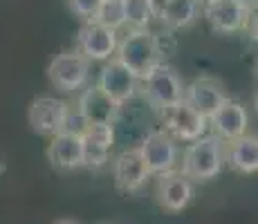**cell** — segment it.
<instances>
[{"label": "cell", "mask_w": 258, "mask_h": 224, "mask_svg": "<svg viewBox=\"0 0 258 224\" xmlns=\"http://www.w3.org/2000/svg\"><path fill=\"white\" fill-rule=\"evenodd\" d=\"M112 175H115V186L121 193H137L144 188V184L148 182L151 173L146 168L140 148H128V151L119 153L115 159V168H112Z\"/></svg>", "instance_id": "cell-13"}, {"label": "cell", "mask_w": 258, "mask_h": 224, "mask_svg": "<svg viewBox=\"0 0 258 224\" xmlns=\"http://www.w3.org/2000/svg\"><path fill=\"white\" fill-rule=\"evenodd\" d=\"M209 126L213 128L216 137H220L222 141H231L238 139L242 134H247L249 128V112L242 103L234 101V99H227L220 108L216 110V114L209 119Z\"/></svg>", "instance_id": "cell-15"}, {"label": "cell", "mask_w": 258, "mask_h": 224, "mask_svg": "<svg viewBox=\"0 0 258 224\" xmlns=\"http://www.w3.org/2000/svg\"><path fill=\"white\" fill-rule=\"evenodd\" d=\"M202 0H166L155 18L168 29H186L200 18Z\"/></svg>", "instance_id": "cell-19"}, {"label": "cell", "mask_w": 258, "mask_h": 224, "mask_svg": "<svg viewBox=\"0 0 258 224\" xmlns=\"http://www.w3.org/2000/svg\"><path fill=\"white\" fill-rule=\"evenodd\" d=\"M140 153L146 162V168L151 175H162V173L175 171L177 159H180V148L177 141L171 139L164 130H151L140 143Z\"/></svg>", "instance_id": "cell-6"}, {"label": "cell", "mask_w": 258, "mask_h": 224, "mask_svg": "<svg viewBox=\"0 0 258 224\" xmlns=\"http://www.w3.org/2000/svg\"><path fill=\"white\" fill-rule=\"evenodd\" d=\"M45 155H47L49 166L56 168V171H77V168H83L81 137L66 134V132L54 134Z\"/></svg>", "instance_id": "cell-17"}, {"label": "cell", "mask_w": 258, "mask_h": 224, "mask_svg": "<svg viewBox=\"0 0 258 224\" xmlns=\"http://www.w3.org/2000/svg\"><path fill=\"white\" fill-rule=\"evenodd\" d=\"M157 112H160V126H162L160 130H164L175 141L188 143L193 139L207 134V128H209V119L198 114L184 99L160 108Z\"/></svg>", "instance_id": "cell-3"}, {"label": "cell", "mask_w": 258, "mask_h": 224, "mask_svg": "<svg viewBox=\"0 0 258 224\" xmlns=\"http://www.w3.org/2000/svg\"><path fill=\"white\" fill-rule=\"evenodd\" d=\"M157 202L168 213H180L193 200V182L180 171H168L157 175Z\"/></svg>", "instance_id": "cell-14"}, {"label": "cell", "mask_w": 258, "mask_h": 224, "mask_svg": "<svg viewBox=\"0 0 258 224\" xmlns=\"http://www.w3.org/2000/svg\"><path fill=\"white\" fill-rule=\"evenodd\" d=\"M153 43H155V49H157V54H160L162 63H166L168 58L177 52V41H175V36L171 34V29L153 34Z\"/></svg>", "instance_id": "cell-22"}, {"label": "cell", "mask_w": 258, "mask_h": 224, "mask_svg": "<svg viewBox=\"0 0 258 224\" xmlns=\"http://www.w3.org/2000/svg\"><path fill=\"white\" fill-rule=\"evenodd\" d=\"M117 43L119 38L115 29H108L94 21L83 23L77 34L79 52L88 61H110L117 52Z\"/></svg>", "instance_id": "cell-8"}, {"label": "cell", "mask_w": 258, "mask_h": 224, "mask_svg": "<svg viewBox=\"0 0 258 224\" xmlns=\"http://www.w3.org/2000/svg\"><path fill=\"white\" fill-rule=\"evenodd\" d=\"M88 77H90V61L79 49L58 54L47 65L49 83L61 92H74V90L86 88Z\"/></svg>", "instance_id": "cell-4"}, {"label": "cell", "mask_w": 258, "mask_h": 224, "mask_svg": "<svg viewBox=\"0 0 258 224\" xmlns=\"http://www.w3.org/2000/svg\"><path fill=\"white\" fill-rule=\"evenodd\" d=\"M77 110L88 123H115L121 106H117L99 86H90L81 92Z\"/></svg>", "instance_id": "cell-16"}, {"label": "cell", "mask_w": 258, "mask_h": 224, "mask_svg": "<svg viewBox=\"0 0 258 224\" xmlns=\"http://www.w3.org/2000/svg\"><path fill=\"white\" fill-rule=\"evenodd\" d=\"M68 110H70V106L56 97H36L29 103L27 123L36 134L54 137V134L61 132L63 119H66Z\"/></svg>", "instance_id": "cell-9"}, {"label": "cell", "mask_w": 258, "mask_h": 224, "mask_svg": "<svg viewBox=\"0 0 258 224\" xmlns=\"http://www.w3.org/2000/svg\"><path fill=\"white\" fill-rule=\"evenodd\" d=\"M94 23L103 25L108 29H121L126 25V18H123V3L121 0H101L97 14H94Z\"/></svg>", "instance_id": "cell-21"}, {"label": "cell", "mask_w": 258, "mask_h": 224, "mask_svg": "<svg viewBox=\"0 0 258 224\" xmlns=\"http://www.w3.org/2000/svg\"><path fill=\"white\" fill-rule=\"evenodd\" d=\"M238 5H242L245 9H249V12H254L256 9V5H258V0H236Z\"/></svg>", "instance_id": "cell-25"}, {"label": "cell", "mask_w": 258, "mask_h": 224, "mask_svg": "<svg viewBox=\"0 0 258 224\" xmlns=\"http://www.w3.org/2000/svg\"><path fill=\"white\" fill-rule=\"evenodd\" d=\"M54 224H81V222L74 220V217H63V220H56Z\"/></svg>", "instance_id": "cell-26"}, {"label": "cell", "mask_w": 258, "mask_h": 224, "mask_svg": "<svg viewBox=\"0 0 258 224\" xmlns=\"http://www.w3.org/2000/svg\"><path fill=\"white\" fill-rule=\"evenodd\" d=\"M137 83H140V79H137L131 69L123 67L117 58H110V61L103 65L101 74H99L97 86L101 88L117 106H126L137 94Z\"/></svg>", "instance_id": "cell-12"}, {"label": "cell", "mask_w": 258, "mask_h": 224, "mask_svg": "<svg viewBox=\"0 0 258 224\" xmlns=\"http://www.w3.org/2000/svg\"><path fill=\"white\" fill-rule=\"evenodd\" d=\"M225 166V141L216 134H202L186 143L182 153V175L191 182H209Z\"/></svg>", "instance_id": "cell-1"}, {"label": "cell", "mask_w": 258, "mask_h": 224, "mask_svg": "<svg viewBox=\"0 0 258 224\" xmlns=\"http://www.w3.org/2000/svg\"><path fill=\"white\" fill-rule=\"evenodd\" d=\"M70 3V9L77 14L79 18H83V23L94 21V14H97L101 0H68Z\"/></svg>", "instance_id": "cell-24"}, {"label": "cell", "mask_w": 258, "mask_h": 224, "mask_svg": "<svg viewBox=\"0 0 258 224\" xmlns=\"http://www.w3.org/2000/svg\"><path fill=\"white\" fill-rule=\"evenodd\" d=\"M200 14L205 16V21L211 25L213 32L236 34L249 25L254 12L245 9L242 5H238L236 0H202Z\"/></svg>", "instance_id": "cell-7"}, {"label": "cell", "mask_w": 258, "mask_h": 224, "mask_svg": "<svg viewBox=\"0 0 258 224\" xmlns=\"http://www.w3.org/2000/svg\"><path fill=\"white\" fill-rule=\"evenodd\" d=\"M117 61L123 67H128L137 79H146L157 65H160V54L153 43V32L148 29H131L121 41L117 43Z\"/></svg>", "instance_id": "cell-2"}, {"label": "cell", "mask_w": 258, "mask_h": 224, "mask_svg": "<svg viewBox=\"0 0 258 224\" xmlns=\"http://www.w3.org/2000/svg\"><path fill=\"white\" fill-rule=\"evenodd\" d=\"M225 162L238 173L254 175L258 171V139L254 134H242L238 139L225 141Z\"/></svg>", "instance_id": "cell-18"}, {"label": "cell", "mask_w": 258, "mask_h": 224, "mask_svg": "<svg viewBox=\"0 0 258 224\" xmlns=\"http://www.w3.org/2000/svg\"><path fill=\"white\" fill-rule=\"evenodd\" d=\"M121 3L126 25H131L133 29H146L148 23L155 18L151 0H121Z\"/></svg>", "instance_id": "cell-20"}, {"label": "cell", "mask_w": 258, "mask_h": 224, "mask_svg": "<svg viewBox=\"0 0 258 224\" xmlns=\"http://www.w3.org/2000/svg\"><path fill=\"white\" fill-rule=\"evenodd\" d=\"M83 146V166L99 171L108 164L110 151L115 146V126L112 123H88L81 134Z\"/></svg>", "instance_id": "cell-11"}, {"label": "cell", "mask_w": 258, "mask_h": 224, "mask_svg": "<svg viewBox=\"0 0 258 224\" xmlns=\"http://www.w3.org/2000/svg\"><path fill=\"white\" fill-rule=\"evenodd\" d=\"M144 81V97L153 108H164L171 103L180 101L184 94V83H182L180 74L175 72V67H171L168 63H160Z\"/></svg>", "instance_id": "cell-5"}, {"label": "cell", "mask_w": 258, "mask_h": 224, "mask_svg": "<svg viewBox=\"0 0 258 224\" xmlns=\"http://www.w3.org/2000/svg\"><path fill=\"white\" fill-rule=\"evenodd\" d=\"M182 99H184L198 114H202L205 119H211L218 108L229 99V94H227L225 86H222L218 79L200 77V79H193L188 86H184Z\"/></svg>", "instance_id": "cell-10"}, {"label": "cell", "mask_w": 258, "mask_h": 224, "mask_svg": "<svg viewBox=\"0 0 258 224\" xmlns=\"http://www.w3.org/2000/svg\"><path fill=\"white\" fill-rule=\"evenodd\" d=\"M88 128V121L83 119V114L79 110H68L66 119H63V126H61V132L66 134H77V137H81L83 132H86Z\"/></svg>", "instance_id": "cell-23"}]
</instances>
